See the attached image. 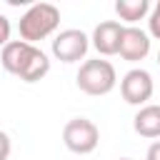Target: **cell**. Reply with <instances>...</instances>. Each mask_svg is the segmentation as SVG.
Returning <instances> with one entry per match:
<instances>
[{"label":"cell","mask_w":160,"mask_h":160,"mask_svg":"<svg viewBox=\"0 0 160 160\" xmlns=\"http://www.w3.org/2000/svg\"><path fill=\"white\" fill-rule=\"evenodd\" d=\"M0 65L22 82H38L50 72V58L25 40H10L0 52Z\"/></svg>","instance_id":"6da1fadb"},{"label":"cell","mask_w":160,"mask_h":160,"mask_svg":"<svg viewBox=\"0 0 160 160\" xmlns=\"http://www.w3.org/2000/svg\"><path fill=\"white\" fill-rule=\"evenodd\" d=\"M58 25H60V10L52 2H35L18 20V32H20V40L35 45L38 40L50 38L58 30Z\"/></svg>","instance_id":"7a4b0ae2"},{"label":"cell","mask_w":160,"mask_h":160,"mask_svg":"<svg viewBox=\"0 0 160 160\" xmlns=\"http://www.w3.org/2000/svg\"><path fill=\"white\" fill-rule=\"evenodd\" d=\"M75 82L78 88L85 92V95H108L115 85H118V72H115V65L110 60H102V58H95V60H85L75 75Z\"/></svg>","instance_id":"3957f363"},{"label":"cell","mask_w":160,"mask_h":160,"mask_svg":"<svg viewBox=\"0 0 160 160\" xmlns=\"http://www.w3.org/2000/svg\"><path fill=\"white\" fill-rule=\"evenodd\" d=\"M62 142L70 152L75 155H88L98 148L100 142V130L92 120L88 118H72L62 128Z\"/></svg>","instance_id":"277c9868"},{"label":"cell","mask_w":160,"mask_h":160,"mask_svg":"<svg viewBox=\"0 0 160 160\" xmlns=\"http://www.w3.org/2000/svg\"><path fill=\"white\" fill-rule=\"evenodd\" d=\"M88 48H90V38L78 28H68L52 38L50 50H52L55 60H60V62H78L88 55Z\"/></svg>","instance_id":"5b68a950"},{"label":"cell","mask_w":160,"mask_h":160,"mask_svg":"<svg viewBox=\"0 0 160 160\" xmlns=\"http://www.w3.org/2000/svg\"><path fill=\"white\" fill-rule=\"evenodd\" d=\"M152 90H155V82L145 68H132L120 80V95L128 105H138V108L148 105V100L152 98Z\"/></svg>","instance_id":"8992f818"},{"label":"cell","mask_w":160,"mask_h":160,"mask_svg":"<svg viewBox=\"0 0 160 160\" xmlns=\"http://www.w3.org/2000/svg\"><path fill=\"white\" fill-rule=\"evenodd\" d=\"M118 55L128 62H140L150 55V35L135 25H128L122 28V35H120V48H118Z\"/></svg>","instance_id":"52a82bcc"},{"label":"cell","mask_w":160,"mask_h":160,"mask_svg":"<svg viewBox=\"0 0 160 160\" xmlns=\"http://www.w3.org/2000/svg\"><path fill=\"white\" fill-rule=\"evenodd\" d=\"M122 28L118 20H102L100 25H95L92 30V48L100 52V55H118V48H120V35H122Z\"/></svg>","instance_id":"ba28073f"},{"label":"cell","mask_w":160,"mask_h":160,"mask_svg":"<svg viewBox=\"0 0 160 160\" xmlns=\"http://www.w3.org/2000/svg\"><path fill=\"white\" fill-rule=\"evenodd\" d=\"M132 128L140 138H160V105H142L132 118Z\"/></svg>","instance_id":"9c48e42d"},{"label":"cell","mask_w":160,"mask_h":160,"mask_svg":"<svg viewBox=\"0 0 160 160\" xmlns=\"http://www.w3.org/2000/svg\"><path fill=\"white\" fill-rule=\"evenodd\" d=\"M115 12L125 22H138L145 15H150V2L148 0H118L115 2Z\"/></svg>","instance_id":"30bf717a"},{"label":"cell","mask_w":160,"mask_h":160,"mask_svg":"<svg viewBox=\"0 0 160 160\" xmlns=\"http://www.w3.org/2000/svg\"><path fill=\"white\" fill-rule=\"evenodd\" d=\"M148 35H152V38H158L160 40V8L155 5L152 10H150V18H148Z\"/></svg>","instance_id":"8fae6325"},{"label":"cell","mask_w":160,"mask_h":160,"mask_svg":"<svg viewBox=\"0 0 160 160\" xmlns=\"http://www.w3.org/2000/svg\"><path fill=\"white\" fill-rule=\"evenodd\" d=\"M10 30H12V28H10V20L0 12V48H5V45L10 42Z\"/></svg>","instance_id":"7c38bea8"},{"label":"cell","mask_w":160,"mask_h":160,"mask_svg":"<svg viewBox=\"0 0 160 160\" xmlns=\"http://www.w3.org/2000/svg\"><path fill=\"white\" fill-rule=\"evenodd\" d=\"M10 150H12L10 135H8L5 130H0V160H8V158H10Z\"/></svg>","instance_id":"4fadbf2b"},{"label":"cell","mask_w":160,"mask_h":160,"mask_svg":"<svg viewBox=\"0 0 160 160\" xmlns=\"http://www.w3.org/2000/svg\"><path fill=\"white\" fill-rule=\"evenodd\" d=\"M145 160H160V140H155V142L148 148V152H145Z\"/></svg>","instance_id":"5bb4252c"},{"label":"cell","mask_w":160,"mask_h":160,"mask_svg":"<svg viewBox=\"0 0 160 160\" xmlns=\"http://www.w3.org/2000/svg\"><path fill=\"white\" fill-rule=\"evenodd\" d=\"M158 65H160V50H158Z\"/></svg>","instance_id":"9a60e30c"},{"label":"cell","mask_w":160,"mask_h":160,"mask_svg":"<svg viewBox=\"0 0 160 160\" xmlns=\"http://www.w3.org/2000/svg\"><path fill=\"white\" fill-rule=\"evenodd\" d=\"M118 160H130V158H118Z\"/></svg>","instance_id":"2e32d148"},{"label":"cell","mask_w":160,"mask_h":160,"mask_svg":"<svg viewBox=\"0 0 160 160\" xmlns=\"http://www.w3.org/2000/svg\"><path fill=\"white\" fill-rule=\"evenodd\" d=\"M155 5H158V8H160V0H158V2H155Z\"/></svg>","instance_id":"e0dca14e"}]
</instances>
